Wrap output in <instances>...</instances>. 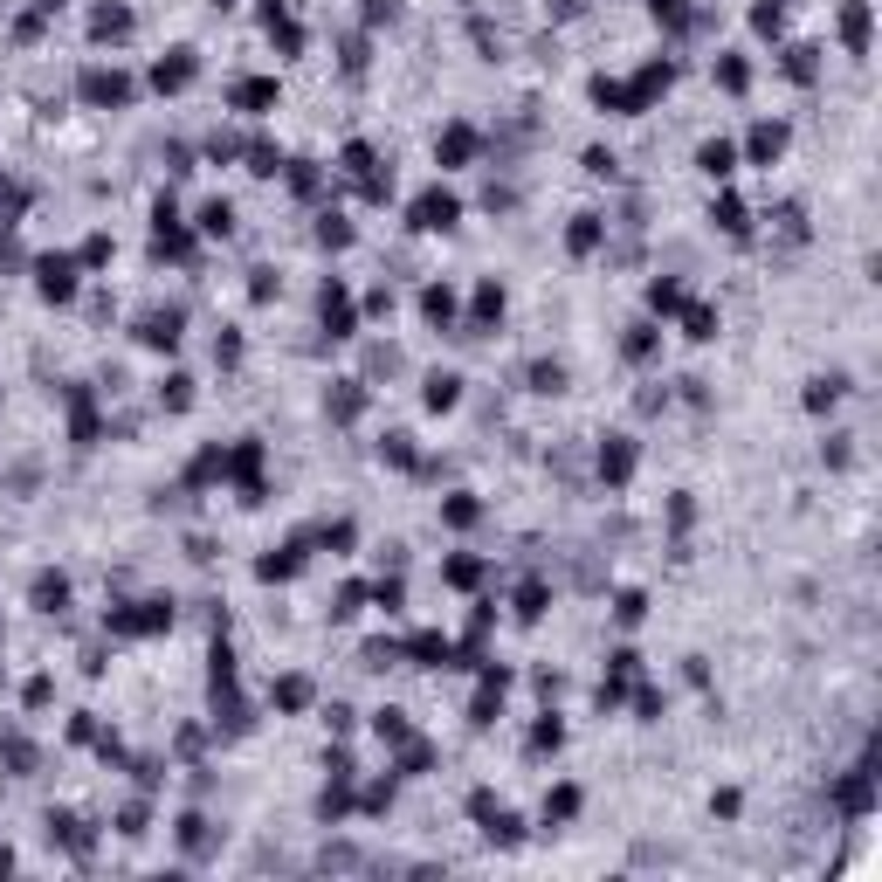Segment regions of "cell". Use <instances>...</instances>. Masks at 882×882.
<instances>
[{
  "label": "cell",
  "mask_w": 882,
  "mask_h": 882,
  "mask_svg": "<svg viewBox=\"0 0 882 882\" xmlns=\"http://www.w3.org/2000/svg\"><path fill=\"white\" fill-rule=\"evenodd\" d=\"M200 228H208V234H228V228H234V208H228V200H208V208H200Z\"/></svg>",
  "instance_id": "cell-14"
},
{
  "label": "cell",
  "mask_w": 882,
  "mask_h": 882,
  "mask_svg": "<svg viewBox=\"0 0 882 882\" xmlns=\"http://www.w3.org/2000/svg\"><path fill=\"white\" fill-rule=\"evenodd\" d=\"M779 145H786V131H779V125H758L752 131V159H772Z\"/></svg>",
  "instance_id": "cell-15"
},
{
  "label": "cell",
  "mask_w": 882,
  "mask_h": 882,
  "mask_svg": "<svg viewBox=\"0 0 882 882\" xmlns=\"http://www.w3.org/2000/svg\"><path fill=\"white\" fill-rule=\"evenodd\" d=\"M455 193H421L414 200V228H455Z\"/></svg>",
  "instance_id": "cell-1"
},
{
  "label": "cell",
  "mask_w": 882,
  "mask_h": 882,
  "mask_svg": "<svg viewBox=\"0 0 882 882\" xmlns=\"http://www.w3.org/2000/svg\"><path fill=\"white\" fill-rule=\"evenodd\" d=\"M186 77H193V49H173V62H159V69H152L159 90H180Z\"/></svg>",
  "instance_id": "cell-5"
},
{
  "label": "cell",
  "mask_w": 882,
  "mask_h": 882,
  "mask_svg": "<svg viewBox=\"0 0 882 882\" xmlns=\"http://www.w3.org/2000/svg\"><path fill=\"white\" fill-rule=\"evenodd\" d=\"M90 28H97V35H125L131 14H125V7H97V21H90Z\"/></svg>",
  "instance_id": "cell-16"
},
{
  "label": "cell",
  "mask_w": 882,
  "mask_h": 882,
  "mask_svg": "<svg viewBox=\"0 0 882 882\" xmlns=\"http://www.w3.org/2000/svg\"><path fill=\"white\" fill-rule=\"evenodd\" d=\"M697 166H703V173H710V180H731V166H738V152H731L724 138H710V145H703V152H697Z\"/></svg>",
  "instance_id": "cell-4"
},
{
  "label": "cell",
  "mask_w": 882,
  "mask_h": 882,
  "mask_svg": "<svg viewBox=\"0 0 882 882\" xmlns=\"http://www.w3.org/2000/svg\"><path fill=\"white\" fill-rule=\"evenodd\" d=\"M138 338H145V345H173V338H180V311H152Z\"/></svg>",
  "instance_id": "cell-6"
},
{
  "label": "cell",
  "mask_w": 882,
  "mask_h": 882,
  "mask_svg": "<svg viewBox=\"0 0 882 882\" xmlns=\"http://www.w3.org/2000/svg\"><path fill=\"white\" fill-rule=\"evenodd\" d=\"M435 152H441V159H469V152H476V131H469V125H448Z\"/></svg>",
  "instance_id": "cell-9"
},
{
  "label": "cell",
  "mask_w": 882,
  "mask_h": 882,
  "mask_svg": "<svg viewBox=\"0 0 882 882\" xmlns=\"http://www.w3.org/2000/svg\"><path fill=\"white\" fill-rule=\"evenodd\" d=\"M717 228H724V234H745V208H738V200H717Z\"/></svg>",
  "instance_id": "cell-18"
},
{
  "label": "cell",
  "mask_w": 882,
  "mask_h": 882,
  "mask_svg": "<svg viewBox=\"0 0 882 882\" xmlns=\"http://www.w3.org/2000/svg\"><path fill=\"white\" fill-rule=\"evenodd\" d=\"M35 600H42V607H69V579H62V572H42V579H35Z\"/></svg>",
  "instance_id": "cell-8"
},
{
  "label": "cell",
  "mask_w": 882,
  "mask_h": 882,
  "mask_svg": "<svg viewBox=\"0 0 882 882\" xmlns=\"http://www.w3.org/2000/svg\"><path fill=\"white\" fill-rule=\"evenodd\" d=\"M83 97H97V104H125L131 83H125V77H110V69H90V77H83Z\"/></svg>",
  "instance_id": "cell-2"
},
{
  "label": "cell",
  "mask_w": 882,
  "mask_h": 882,
  "mask_svg": "<svg viewBox=\"0 0 882 882\" xmlns=\"http://www.w3.org/2000/svg\"><path fill=\"white\" fill-rule=\"evenodd\" d=\"M455 400H462V380H455V372H435V380H428V407H455Z\"/></svg>",
  "instance_id": "cell-10"
},
{
  "label": "cell",
  "mask_w": 882,
  "mask_h": 882,
  "mask_svg": "<svg viewBox=\"0 0 882 882\" xmlns=\"http://www.w3.org/2000/svg\"><path fill=\"white\" fill-rule=\"evenodd\" d=\"M421 311H428V317H448V311H455V297H448V290L435 283V290H428V297H421Z\"/></svg>",
  "instance_id": "cell-20"
},
{
  "label": "cell",
  "mask_w": 882,
  "mask_h": 882,
  "mask_svg": "<svg viewBox=\"0 0 882 882\" xmlns=\"http://www.w3.org/2000/svg\"><path fill=\"white\" fill-rule=\"evenodd\" d=\"M627 469H634V448H627V441H614V448H600V476H614V483H627Z\"/></svg>",
  "instance_id": "cell-7"
},
{
  "label": "cell",
  "mask_w": 882,
  "mask_h": 882,
  "mask_svg": "<svg viewBox=\"0 0 882 882\" xmlns=\"http://www.w3.org/2000/svg\"><path fill=\"white\" fill-rule=\"evenodd\" d=\"M531 387H538V393H559V387H566V365H559V359H538V365H531Z\"/></svg>",
  "instance_id": "cell-13"
},
{
  "label": "cell",
  "mask_w": 882,
  "mask_h": 882,
  "mask_svg": "<svg viewBox=\"0 0 882 882\" xmlns=\"http://www.w3.org/2000/svg\"><path fill=\"white\" fill-rule=\"evenodd\" d=\"M841 400V372H828V380H806V407L821 414V407H834Z\"/></svg>",
  "instance_id": "cell-11"
},
{
  "label": "cell",
  "mask_w": 882,
  "mask_h": 882,
  "mask_svg": "<svg viewBox=\"0 0 882 882\" xmlns=\"http://www.w3.org/2000/svg\"><path fill=\"white\" fill-rule=\"evenodd\" d=\"M690 338H717V317H710V311H690Z\"/></svg>",
  "instance_id": "cell-22"
},
{
  "label": "cell",
  "mask_w": 882,
  "mask_h": 882,
  "mask_svg": "<svg viewBox=\"0 0 882 882\" xmlns=\"http://www.w3.org/2000/svg\"><path fill=\"white\" fill-rule=\"evenodd\" d=\"M572 249H579V256H586V249H600V214H579V221H572V234H566Z\"/></svg>",
  "instance_id": "cell-12"
},
{
  "label": "cell",
  "mask_w": 882,
  "mask_h": 882,
  "mask_svg": "<svg viewBox=\"0 0 882 882\" xmlns=\"http://www.w3.org/2000/svg\"><path fill=\"white\" fill-rule=\"evenodd\" d=\"M317 241H324V249H345V241H352V228H345L338 214H324V228H317Z\"/></svg>",
  "instance_id": "cell-17"
},
{
  "label": "cell",
  "mask_w": 882,
  "mask_h": 882,
  "mask_svg": "<svg viewBox=\"0 0 882 882\" xmlns=\"http://www.w3.org/2000/svg\"><path fill=\"white\" fill-rule=\"evenodd\" d=\"M649 352H655V331H649V324H634V331H627V359H649Z\"/></svg>",
  "instance_id": "cell-19"
},
{
  "label": "cell",
  "mask_w": 882,
  "mask_h": 882,
  "mask_svg": "<svg viewBox=\"0 0 882 882\" xmlns=\"http://www.w3.org/2000/svg\"><path fill=\"white\" fill-rule=\"evenodd\" d=\"M42 297H55V304H69V297H77V276H69V262H42Z\"/></svg>",
  "instance_id": "cell-3"
},
{
  "label": "cell",
  "mask_w": 882,
  "mask_h": 882,
  "mask_svg": "<svg viewBox=\"0 0 882 882\" xmlns=\"http://www.w3.org/2000/svg\"><path fill=\"white\" fill-rule=\"evenodd\" d=\"M649 304H655V311H675V304H682V290H675V283H649Z\"/></svg>",
  "instance_id": "cell-21"
}]
</instances>
